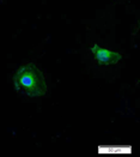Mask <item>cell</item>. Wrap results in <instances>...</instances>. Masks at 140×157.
Wrapping results in <instances>:
<instances>
[{"label":"cell","instance_id":"cell-1","mask_svg":"<svg viewBox=\"0 0 140 157\" xmlns=\"http://www.w3.org/2000/svg\"><path fill=\"white\" fill-rule=\"evenodd\" d=\"M13 85L18 94L28 97H42L48 91L44 75L34 64H24L16 71Z\"/></svg>","mask_w":140,"mask_h":157},{"label":"cell","instance_id":"cell-2","mask_svg":"<svg viewBox=\"0 0 140 157\" xmlns=\"http://www.w3.org/2000/svg\"><path fill=\"white\" fill-rule=\"evenodd\" d=\"M90 49H91V52L93 54L97 64L100 66L115 65V64H117L122 59V55L120 53L105 49V48H103V47L98 46V44H93Z\"/></svg>","mask_w":140,"mask_h":157}]
</instances>
